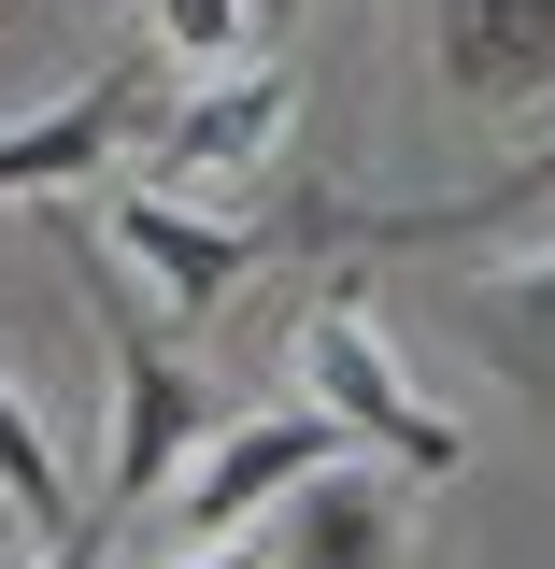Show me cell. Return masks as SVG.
Returning a JSON list of instances; mask_svg holds the SVG:
<instances>
[{"label": "cell", "instance_id": "obj_1", "mask_svg": "<svg viewBox=\"0 0 555 569\" xmlns=\"http://www.w3.org/2000/svg\"><path fill=\"white\" fill-rule=\"evenodd\" d=\"M71 257L100 284V356H115V485H100V527H129V512H157V498L186 485V456L228 427V399L157 342V284H142L129 257L100 271V228H86V213H71Z\"/></svg>", "mask_w": 555, "mask_h": 569}, {"label": "cell", "instance_id": "obj_2", "mask_svg": "<svg viewBox=\"0 0 555 569\" xmlns=\"http://www.w3.org/2000/svg\"><path fill=\"white\" fill-rule=\"evenodd\" d=\"M299 385H314V399H328V413H343L370 456H399L414 485L470 470V427H456V413L414 385V370H399V342L370 328V299H356V284H328V299L299 313Z\"/></svg>", "mask_w": 555, "mask_h": 569}, {"label": "cell", "instance_id": "obj_3", "mask_svg": "<svg viewBox=\"0 0 555 569\" xmlns=\"http://www.w3.org/2000/svg\"><path fill=\"white\" fill-rule=\"evenodd\" d=\"M285 129H299V71H271V58H228V71H200L171 114H157V200H257L271 186V157H285Z\"/></svg>", "mask_w": 555, "mask_h": 569}, {"label": "cell", "instance_id": "obj_4", "mask_svg": "<svg viewBox=\"0 0 555 569\" xmlns=\"http://www.w3.org/2000/svg\"><path fill=\"white\" fill-rule=\"evenodd\" d=\"M343 456H356V427L328 413V399H314V413H228L200 456H186V485H171V527H186V541H242L271 498H299L314 470H343Z\"/></svg>", "mask_w": 555, "mask_h": 569}, {"label": "cell", "instance_id": "obj_5", "mask_svg": "<svg viewBox=\"0 0 555 569\" xmlns=\"http://www.w3.org/2000/svg\"><path fill=\"white\" fill-rule=\"evenodd\" d=\"M427 71L485 129L555 114V0H427Z\"/></svg>", "mask_w": 555, "mask_h": 569}, {"label": "cell", "instance_id": "obj_6", "mask_svg": "<svg viewBox=\"0 0 555 569\" xmlns=\"http://www.w3.org/2000/svg\"><path fill=\"white\" fill-rule=\"evenodd\" d=\"M86 228H100V242H115L171 313H214L228 284H257V257H271V228H257V213H200V200H157V186H115Z\"/></svg>", "mask_w": 555, "mask_h": 569}, {"label": "cell", "instance_id": "obj_7", "mask_svg": "<svg viewBox=\"0 0 555 569\" xmlns=\"http://www.w3.org/2000/svg\"><path fill=\"white\" fill-rule=\"evenodd\" d=\"M171 58H129L100 71V86H71V100H43L29 129H0V200H58V186H100V157L129 129H157L171 114V86H157Z\"/></svg>", "mask_w": 555, "mask_h": 569}, {"label": "cell", "instance_id": "obj_8", "mask_svg": "<svg viewBox=\"0 0 555 569\" xmlns=\"http://www.w3.org/2000/svg\"><path fill=\"white\" fill-rule=\"evenodd\" d=\"M271 569H399V498L370 485V470H314V485L285 498V527H271Z\"/></svg>", "mask_w": 555, "mask_h": 569}, {"label": "cell", "instance_id": "obj_9", "mask_svg": "<svg viewBox=\"0 0 555 569\" xmlns=\"http://www.w3.org/2000/svg\"><path fill=\"white\" fill-rule=\"evenodd\" d=\"M470 342L498 356V385L527 413H555V257H513V271L470 284Z\"/></svg>", "mask_w": 555, "mask_h": 569}, {"label": "cell", "instance_id": "obj_10", "mask_svg": "<svg viewBox=\"0 0 555 569\" xmlns=\"http://www.w3.org/2000/svg\"><path fill=\"white\" fill-rule=\"evenodd\" d=\"M527 200H555V142H527L498 186H470V200H414V213H328V228H356V242H470L485 213H527Z\"/></svg>", "mask_w": 555, "mask_h": 569}, {"label": "cell", "instance_id": "obj_11", "mask_svg": "<svg viewBox=\"0 0 555 569\" xmlns=\"http://www.w3.org/2000/svg\"><path fill=\"white\" fill-rule=\"evenodd\" d=\"M0 512H14V527H43V541L71 527L58 441H43V413H29V399H14V370H0Z\"/></svg>", "mask_w": 555, "mask_h": 569}, {"label": "cell", "instance_id": "obj_12", "mask_svg": "<svg viewBox=\"0 0 555 569\" xmlns=\"http://www.w3.org/2000/svg\"><path fill=\"white\" fill-rule=\"evenodd\" d=\"M115 14H142L171 71H228V58H242V29H257L242 0H115Z\"/></svg>", "mask_w": 555, "mask_h": 569}, {"label": "cell", "instance_id": "obj_13", "mask_svg": "<svg viewBox=\"0 0 555 569\" xmlns=\"http://www.w3.org/2000/svg\"><path fill=\"white\" fill-rule=\"evenodd\" d=\"M100 541H115V527H100V512H71V527H58V541H43L29 569H100Z\"/></svg>", "mask_w": 555, "mask_h": 569}, {"label": "cell", "instance_id": "obj_14", "mask_svg": "<svg viewBox=\"0 0 555 569\" xmlns=\"http://www.w3.org/2000/svg\"><path fill=\"white\" fill-rule=\"evenodd\" d=\"M186 569H271V541L242 527V541H200V556H186Z\"/></svg>", "mask_w": 555, "mask_h": 569}, {"label": "cell", "instance_id": "obj_15", "mask_svg": "<svg viewBox=\"0 0 555 569\" xmlns=\"http://www.w3.org/2000/svg\"><path fill=\"white\" fill-rule=\"evenodd\" d=\"M242 14H257V29H271V14H299V0H242Z\"/></svg>", "mask_w": 555, "mask_h": 569}]
</instances>
